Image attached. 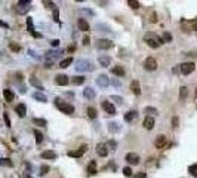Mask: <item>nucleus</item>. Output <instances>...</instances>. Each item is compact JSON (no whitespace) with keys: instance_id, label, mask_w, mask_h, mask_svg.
Segmentation results:
<instances>
[{"instance_id":"1","label":"nucleus","mask_w":197,"mask_h":178,"mask_svg":"<svg viewBox=\"0 0 197 178\" xmlns=\"http://www.w3.org/2000/svg\"><path fill=\"white\" fill-rule=\"evenodd\" d=\"M55 105H56L58 110H61V111L65 113V114H73V113H74V107H73L71 104H68L67 101H62V99H59V98L55 99Z\"/></svg>"},{"instance_id":"2","label":"nucleus","mask_w":197,"mask_h":178,"mask_svg":"<svg viewBox=\"0 0 197 178\" xmlns=\"http://www.w3.org/2000/svg\"><path fill=\"white\" fill-rule=\"evenodd\" d=\"M30 9H31V1H30V0H19V1L16 3V6H15V10H16L18 13H21V15L27 13Z\"/></svg>"},{"instance_id":"3","label":"nucleus","mask_w":197,"mask_h":178,"mask_svg":"<svg viewBox=\"0 0 197 178\" xmlns=\"http://www.w3.org/2000/svg\"><path fill=\"white\" fill-rule=\"evenodd\" d=\"M144 40H145V43L148 44L150 47H153V49H157L158 46H160V39L154 33H147L145 37H144Z\"/></svg>"},{"instance_id":"4","label":"nucleus","mask_w":197,"mask_h":178,"mask_svg":"<svg viewBox=\"0 0 197 178\" xmlns=\"http://www.w3.org/2000/svg\"><path fill=\"white\" fill-rule=\"evenodd\" d=\"M194 68H196V64L194 62H182V64H179V71L184 74V76H188V74H191L193 71H194Z\"/></svg>"},{"instance_id":"5","label":"nucleus","mask_w":197,"mask_h":178,"mask_svg":"<svg viewBox=\"0 0 197 178\" xmlns=\"http://www.w3.org/2000/svg\"><path fill=\"white\" fill-rule=\"evenodd\" d=\"M76 70L77 71H92L93 67H92V62L87 61V59H79L77 61V65H76Z\"/></svg>"},{"instance_id":"6","label":"nucleus","mask_w":197,"mask_h":178,"mask_svg":"<svg viewBox=\"0 0 197 178\" xmlns=\"http://www.w3.org/2000/svg\"><path fill=\"white\" fill-rule=\"evenodd\" d=\"M95 44H96V47H98V49H102V50L111 49V47L114 46V43H113L111 40H108V39H98Z\"/></svg>"},{"instance_id":"7","label":"nucleus","mask_w":197,"mask_h":178,"mask_svg":"<svg viewBox=\"0 0 197 178\" xmlns=\"http://www.w3.org/2000/svg\"><path fill=\"white\" fill-rule=\"evenodd\" d=\"M144 68L148 70V71H154L157 68V61L153 58V56H148L145 61H144Z\"/></svg>"},{"instance_id":"8","label":"nucleus","mask_w":197,"mask_h":178,"mask_svg":"<svg viewBox=\"0 0 197 178\" xmlns=\"http://www.w3.org/2000/svg\"><path fill=\"white\" fill-rule=\"evenodd\" d=\"M101 105H102V108L105 110V113H108V114H116V107H114L113 102H110V101H102Z\"/></svg>"},{"instance_id":"9","label":"nucleus","mask_w":197,"mask_h":178,"mask_svg":"<svg viewBox=\"0 0 197 178\" xmlns=\"http://www.w3.org/2000/svg\"><path fill=\"white\" fill-rule=\"evenodd\" d=\"M86 148H87V145H81L79 150H70V151H68L67 154H68L70 157H81V156L84 154Z\"/></svg>"},{"instance_id":"10","label":"nucleus","mask_w":197,"mask_h":178,"mask_svg":"<svg viewBox=\"0 0 197 178\" xmlns=\"http://www.w3.org/2000/svg\"><path fill=\"white\" fill-rule=\"evenodd\" d=\"M108 83H110V80H108V77H107L105 74H101V76L96 77V85H98L99 88H107Z\"/></svg>"},{"instance_id":"11","label":"nucleus","mask_w":197,"mask_h":178,"mask_svg":"<svg viewBox=\"0 0 197 178\" xmlns=\"http://www.w3.org/2000/svg\"><path fill=\"white\" fill-rule=\"evenodd\" d=\"M126 162L130 165H138L139 163V156L136 153H127L126 154Z\"/></svg>"},{"instance_id":"12","label":"nucleus","mask_w":197,"mask_h":178,"mask_svg":"<svg viewBox=\"0 0 197 178\" xmlns=\"http://www.w3.org/2000/svg\"><path fill=\"white\" fill-rule=\"evenodd\" d=\"M181 24L187 28V30H191V31H194V30H197V19H194V21H181Z\"/></svg>"},{"instance_id":"13","label":"nucleus","mask_w":197,"mask_h":178,"mask_svg":"<svg viewBox=\"0 0 197 178\" xmlns=\"http://www.w3.org/2000/svg\"><path fill=\"white\" fill-rule=\"evenodd\" d=\"M166 142H167L166 136H164V135H158L157 138H156V141H154V145H156L157 148H164Z\"/></svg>"},{"instance_id":"14","label":"nucleus","mask_w":197,"mask_h":178,"mask_svg":"<svg viewBox=\"0 0 197 178\" xmlns=\"http://www.w3.org/2000/svg\"><path fill=\"white\" fill-rule=\"evenodd\" d=\"M98 62H99L102 67H110V65H111V58H110L108 55H101V56L98 58Z\"/></svg>"},{"instance_id":"15","label":"nucleus","mask_w":197,"mask_h":178,"mask_svg":"<svg viewBox=\"0 0 197 178\" xmlns=\"http://www.w3.org/2000/svg\"><path fill=\"white\" fill-rule=\"evenodd\" d=\"M96 153L102 157H105L108 154V148H107V144H98L96 145Z\"/></svg>"},{"instance_id":"16","label":"nucleus","mask_w":197,"mask_h":178,"mask_svg":"<svg viewBox=\"0 0 197 178\" xmlns=\"http://www.w3.org/2000/svg\"><path fill=\"white\" fill-rule=\"evenodd\" d=\"M15 111H16V114H18L19 117H24V116L27 114V107H25V104H18V105L15 107Z\"/></svg>"},{"instance_id":"17","label":"nucleus","mask_w":197,"mask_h":178,"mask_svg":"<svg viewBox=\"0 0 197 178\" xmlns=\"http://www.w3.org/2000/svg\"><path fill=\"white\" fill-rule=\"evenodd\" d=\"M55 82H56V85H59V86H65V85L68 83V77H67L65 74H59V76H56Z\"/></svg>"},{"instance_id":"18","label":"nucleus","mask_w":197,"mask_h":178,"mask_svg":"<svg viewBox=\"0 0 197 178\" xmlns=\"http://www.w3.org/2000/svg\"><path fill=\"white\" fill-rule=\"evenodd\" d=\"M144 128H145V129H153V128H154V117L147 116V117L144 119Z\"/></svg>"},{"instance_id":"19","label":"nucleus","mask_w":197,"mask_h":178,"mask_svg":"<svg viewBox=\"0 0 197 178\" xmlns=\"http://www.w3.org/2000/svg\"><path fill=\"white\" fill-rule=\"evenodd\" d=\"M111 73H113L114 76L123 77V76H124V68H123L121 65H114V67L111 68Z\"/></svg>"},{"instance_id":"20","label":"nucleus","mask_w":197,"mask_h":178,"mask_svg":"<svg viewBox=\"0 0 197 178\" xmlns=\"http://www.w3.org/2000/svg\"><path fill=\"white\" fill-rule=\"evenodd\" d=\"M77 27H79V30H81V31H87L89 30V24H87V21L84 18H79Z\"/></svg>"},{"instance_id":"21","label":"nucleus","mask_w":197,"mask_h":178,"mask_svg":"<svg viewBox=\"0 0 197 178\" xmlns=\"http://www.w3.org/2000/svg\"><path fill=\"white\" fill-rule=\"evenodd\" d=\"M83 96H84L86 99H93V98L96 96V93H95V90L92 88H86L83 90Z\"/></svg>"},{"instance_id":"22","label":"nucleus","mask_w":197,"mask_h":178,"mask_svg":"<svg viewBox=\"0 0 197 178\" xmlns=\"http://www.w3.org/2000/svg\"><path fill=\"white\" fill-rule=\"evenodd\" d=\"M138 111H135V110H132V111H127L126 114H124V120L126 122H132V120H135L136 117H138Z\"/></svg>"},{"instance_id":"23","label":"nucleus","mask_w":197,"mask_h":178,"mask_svg":"<svg viewBox=\"0 0 197 178\" xmlns=\"http://www.w3.org/2000/svg\"><path fill=\"white\" fill-rule=\"evenodd\" d=\"M3 96H4V99H6L7 102H12L13 98H15V95H13V92H12L10 89H3Z\"/></svg>"},{"instance_id":"24","label":"nucleus","mask_w":197,"mask_h":178,"mask_svg":"<svg viewBox=\"0 0 197 178\" xmlns=\"http://www.w3.org/2000/svg\"><path fill=\"white\" fill-rule=\"evenodd\" d=\"M41 157L43 159H56V153L55 151H52V150H46V151H43L41 153Z\"/></svg>"},{"instance_id":"25","label":"nucleus","mask_w":197,"mask_h":178,"mask_svg":"<svg viewBox=\"0 0 197 178\" xmlns=\"http://www.w3.org/2000/svg\"><path fill=\"white\" fill-rule=\"evenodd\" d=\"M87 172H89V175H95V174L98 172V169H96V162H95V160H90V163H89V166H87Z\"/></svg>"},{"instance_id":"26","label":"nucleus","mask_w":197,"mask_h":178,"mask_svg":"<svg viewBox=\"0 0 197 178\" xmlns=\"http://www.w3.org/2000/svg\"><path fill=\"white\" fill-rule=\"evenodd\" d=\"M130 89H132V92H133L135 95H139V93H141V86H139L138 80H133V82L130 83Z\"/></svg>"},{"instance_id":"27","label":"nucleus","mask_w":197,"mask_h":178,"mask_svg":"<svg viewBox=\"0 0 197 178\" xmlns=\"http://www.w3.org/2000/svg\"><path fill=\"white\" fill-rule=\"evenodd\" d=\"M30 83H31L34 88H37V89H40V90H43V85L40 83V80L37 79V77H30Z\"/></svg>"},{"instance_id":"28","label":"nucleus","mask_w":197,"mask_h":178,"mask_svg":"<svg viewBox=\"0 0 197 178\" xmlns=\"http://www.w3.org/2000/svg\"><path fill=\"white\" fill-rule=\"evenodd\" d=\"M188 95V88L187 86H181L179 88V99H185Z\"/></svg>"},{"instance_id":"29","label":"nucleus","mask_w":197,"mask_h":178,"mask_svg":"<svg viewBox=\"0 0 197 178\" xmlns=\"http://www.w3.org/2000/svg\"><path fill=\"white\" fill-rule=\"evenodd\" d=\"M33 98L37 99V101H40V102H46V96H44L41 92H34V93H33Z\"/></svg>"},{"instance_id":"30","label":"nucleus","mask_w":197,"mask_h":178,"mask_svg":"<svg viewBox=\"0 0 197 178\" xmlns=\"http://www.w3.org/2000/svg\"><path fill=\"white\" fill-rule=\"evenodd\" d=\"M96 110L93 108V107H87V117L89 119H96Z\"/></svg>"},{"instance_id":"31","label":"nucleus","mask_w":197,"mask_h":178,"mask_svg":"<svg viewBox=\"0 0 197 178\" xmlns=\"http://www.w3.org/2000/svg\"><path fill=\"white\" fill-rule=\"evenodd\" d=\"M108 129H110V132H118V131H120V126H118V123L110 122V123H108Z\"/></svg>"},{"instance_id":"32","label":"nucleus","mask_w":197,"mask_h":178,"mask_svg":"<svg viewBox=\"0 0 197 178\" xmlns=\"http://www.w3.org/2000/svg\"><path fill=\"white\" fill-rule=\"evenodd\" d=\"M71 82H73V85H81V83L84 82V77H83V76H74V77L71 79Z\"/></svg>"},{"instance_id":"33","label":"nucleus","mask_w":197,"mask_h":178,"mask_svg":"<svg viewBox=\"0 0 197 178\" xmlns=\"http://www.w3.org/2000/svg\"><path fill=\"white\" fill-rule=\"evenodd\" d=\"M71 62H73V58L70 56V58H67V59H64V61H61V64H59V67H61V68H67V67H68V65H70Z\"/></svg>"},{"instance_id":"34","label":"nucleus","mask_w":197,"mask_h":178,"mask_svg":"<svg viewBox=\"0 0 197 178\" xmlns=\"http://www.w3.org/2000/svg\"><path fill=\"white\" fill-rule=\"evenodd\" d=\"M27 30L33 34L34 33V25H33V19L31 18H27Z\"/></svg>"},{"instance_id":"35","label":"nucleus","mask_w":197,"mask_h":178,"mask_svg":"<svg viewBox=\"0 0 197 178\" xmlns=\"http://www.w3.org/2000/svg\"><path fill=\"white\" fill-rule=\"evenodd\" d=\"M161 42H164V43H170V42H172V36H170V33L164 31V33H163V39H161Z\"/></svg>"},{"instance_id":"36","label":"nucleus","mask_w":197,"mask_h":178,"mask_svg":"<svg viewBox=\"0 0 197 178\" xmlns=\"http://www.w3.org/2000/svg\"><path fill=\"white\" fill-rule=\"evenodd\" d=\"M13 163L10 162V159H6V157H3V159H0V166H12Z\"/></svg>"},{"instance_id":"37","label":"nucleus","mask_w":197,"mask_h":178,"mask_svg":"<svg viewBox=\"0 0 197 178\" xmlns=\"http://www.w3.org/2000/svg\"><path fill=\"white\" fill-rule=\"evenodd\" d=\"M144 113H147L148 116L150 114H157V108H154V107H145V110H144Z\"/></svg>"},{"instance_id":"38","label":"nucleus","mask_w":197,"mask_h":178,"mask_svg":"<svg viewBox=\"0 0 197 178\" xmlns=\"http://www.w3.org/2000/svg\"><path fill=\"white\" fill-rule=\"evenodd\" d=\"M33 123L37 125V126H44V125H46V120H44V119H39V117H36V119H33Z\"/></svg>"},{"instance_id":"39","label":"nucleus","mask_w":197,"mask_h":178,"mask_svg":"<svg viewBox=\"0 0 197 178\" xmlns=\"http://www.w3.org/2000/svg\"><path fill=\"white\" fill-rule=\"evenodd\" d=\"M127 4L132 7V9H138L141 4H139V1H135V0H127Z\"/></svg>"},{"instance_id":"40","label":"nucleus","mask_w":197,"mask_h":178,"mask_svg":"<svg viewBox=\"0 0 197 178\" xmlns=\"http://www.w3.org/2000/svg\"><path fill=\"white\" fill-rule=\"evenodd\" d=\"M188 172H190L193 177L197 178V163H196V165H191V166L188 168Z\"/></svg>"},{"instance_id":"41","label":"nucleus","mask_w":197,"mask_h":178,"mask_svg":"<svg viewBox=\"0 0 197 178\" xmlns=\"http://www.w3.org/2000/svg\"><path fill=\"white\" fill-rule=\"evenodd\" d=\"M111 99H113L116 104H118V105H121V104H123V98H121V96H118V95H113V96H111Z\"/></svg>"},{"instance_id":"42","label":"nucleus","mask_w":197,"mask_h":178,"mask_svg":"<svg viewBox=\"0 0 197 178\" xmlns=\"http://www.w3.org/2000/svg\"><path fill=\"white\" fill-rule=\"evenodd\" d=\"M9 47H10V50H13V52H19L21 50V46L16 43H9Z\"/></svg>"},{"instance_id":"43","label":"nucleus","mask_w":197,"mask_h":178,"mask_svg":"<svg viewBox=\"0 0 197 178\" xmlns=\"http://www.w3.org/2000/svg\"><path fill=\"white\" fill-rule=\"evenodd\" d=\"M34 135H36V142H37V144H41V141H43V135H41L39 131H34Z\"/></svg>"},{"instance_id":"44","label":"nucleus","mask_w":197,"mask_h":178,"mask_svg":"<svg viewBox=\"0 0 197 178\" xmlns=\"http://www.w3.org/2000/svg\"><path fill=\"white\" fill-rule=\"evenodd\" d=\"M3 119H4V123H6V126H7V128H10V119H9L7 113H3Z\"/></svg>"},{"instance_id":"45","label":"nucleus","mask_w":197,"mask_h":178,"mask_svg":"<svg viewBox=\"0 0 197 178\" xmlns=\"http://www.w3.org/2000/svg\"><path fill=\"white\" fill-rule=\"evenodd\" d=\"M47 171H49V166H47V165H43V166L40 168V175H46Z\"/></svg>"},{"instance_id":"46","label":"nucleus","mask_w":197,"mask_h":178,"mask_svg":"<svg viewBox=\"0 0 197 178\" xmlns=\"http://www.w3.org/2000/svg\"><path fill=\"white\" fill-rule=\"evenodd\" d=\"M107 145H108V147H111L113 150H116V147H117V142H116L114 139H111V141H108V142H107Z\"/></svg>"},{"instance_id":"47","label":"nucleus","mask_w":197,"mask_h":178,"mask_svg":"<svg viewBox=\"0 0 197 178\" xmlns=\"http://www.w3.org/2000/svg\"><path fill=\"white\" fill-rule=\"evenodd\" d=\"M43 4L46 7H55V3L53 1H47V0H43Z\"/></svg>"},{"instance_id":"48","label":"nucleus","mask_w":197,"mask_h":178,"mask_svg":"<svg viewBox=\"0 0 197 178\" xmlns=\"http://www.w3.org/2000/svg\"><path fill=\"white\" fill-rule=\"evenodd\" d=\"M53 19H55L56 22L59 21V10H58V9H55V10H53Z\"/></svg>"},{"instance_id":"49","label":"nucleus","mask_w":197,"mask_h":178,"mask_svg":"<svg viewBox=\"0 0 197 178\" xmlns=\"http://www.w3.org/2000/svg\"><path fill=\"white\" fill-rule=\"evenodd\" d=\"M178 123H179V119L175 116V117L172 119V126H173V128H178Z\"/></svg>"},{"instance_id":"50","label":"nucleus","mask_w":197,"mask_h":178,"mask_svg":"<svg viewBox=\"0 0 197 178\" xmlns=\"http://www.w3.org/2000/svg\"><path fill=\"white\" fill-rule=\"evenodd\" d=\"M123 174H124L126 177H130V175H132V169H130V168H124V169H123Z\"/></svg>"},{"instance_id":"51","label":"nucleus","mask_w":197,"mask_h":178,"mask_svg":"<svg viewBox=\"0 0 197 178\" xmlns=\"http://www.w3.org/2000/svg\"><path fill=\"white\" fill-rule=\"evenodd\" d=\"M50 44H52L53 47H56V46H59V40H58V39H53V40L50 42Z\"/></svg>"},{"instance_id":"52","label":"nucleus","mask_w":197,"mask_h":178,"mask_svg":"<svg viewBox=\"0 0 197 178\" xmlns=\"http://www.w3.org/2000/svg\"><path fill=\"white\" fill-rule=\"evenodd\" d=\"M0 27H3V28H9V24H7V22H3V21H0Z\"/></svg>"},{"instance_id":"53","label":"nucleus","mask_w":197,"mask_h":178,"mask_svg":"<svg viewBox=\"0 0 197 178\" xmlns=\"http://www.w3.org/2000/svg\"><path fill=\"white\" fill-rule=\"evenodd\" d=\"M81 12H84V13H89V15H93V12H92L90 9H81Z\"/></svg>"},{"instance_id":"54","label":"nucleus","mask_w":197,"mask_h":178,"mask_svg":"<svg viewBox=\"0 0 197 178\" xmlns=\"http://www.w3.org/2000/svg\"><path fill=\"white\" fill-rule=\"evenodd\" d=\"M89 43V37L86 36V37H83V44H87Z\"/></svg>"},{"instance_id":"55","label":"nucleus","mask_w":197,"mask_h":178,"mask_svg":"<svg viewBox=\"0 0 197 178\" xmlns=\"http://www.w3.org/2000/svg\"><path fill=\"white\" fill-rule=\"evenodd\" d=\"M196 98H197V89H196Z\"/></svg>"}]
</instances>
